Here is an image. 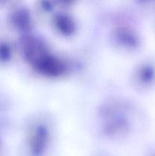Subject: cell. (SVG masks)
<instances>
[{
    "mask_svg": "<svg viewBox=\"0 0 155 156\" xmlns=\"http://www.w3.org/2000/svg\"><path fill=\"white\" fill-rule=\"evenodd\" d=\"M26 143L27 156H46L48 152L50 134L49 126L38 121L29 129Z\"/></svg>",
    "mask_w": 155,
    "mask_h": 156,
    "instance_id": "1",
    "label": "cell"
},
{
    "mask_svg": "<svg viewBox=\"0 0 155 156\" xmlns=\"http://www.w3.org/2000/svg\"><path fill=\"white\" fill-rule=\"evenodd\" d=\"M134 84L143 92L155 90V56H151L143 59L135 69L133 73Z\"/></svg>",
    "mask_w": 155,
    "mask_h": 156,
    "instance_id": "2",
    "label": "cell"
},
{
    "mask_svg": "<svg viewBox=\"0 0 155 156\" xmlns=\"http://www.w3.org/2000/svg\"><path fill=\"white\" fill-rule=\"evenodd\" d=\"M115 44H119L129 50H137L141 47L143 39L139 32L135 29L122 27L115 30L114 33Z\"/></svg>",
    "mask_w": 155,
    "mask_h": 156,
    "instance_id": "3",
    "label": "cell"
},
{
    "mask_svg": "<svg viewBox=\"0 0 155 156\" xmlns=\"http://www.w3.org/2000/svg\"><path fill=\"white\" fill-rule=\"evenodd\" d=\"M56 30L64 35H71L75 30L74 21L68 15L60 14L55 18L53 22Z\"/></svg>",
    "mask_w": 155,
    "mask_h": 156,
    "instance_id": "4",
    "label": "cell"
},
{
    "mask_svg": "<svg viewBox=\"0 0 155 156\" xmlns=\"http://www.w3.org/2000/svg\"><path fill=\"white\" fill-rule=\"evenodd\" d=\"M144 156H155V143L150 144L147 148Z\"/></svg>",
    "mask_w": 155,
    "mask_h": 156,
    "instance_id": "5",
    "label": "cell"
},
{
    "mask_svg": "<svg viewBox=\"0 0 155 156\" xmlns=\"http://www.w3.org/2000/svg\"><path fill=\"white\" fill-rule=\"evenodd\" d=\"M97 156H101L100 155H97ZM102 156H105V155H102Z\"/></svg>",
    "mask_w": 155,
    "mask_h": 156,
    "instance_id": "6",
    "label": "cell"
}]
</instances>
